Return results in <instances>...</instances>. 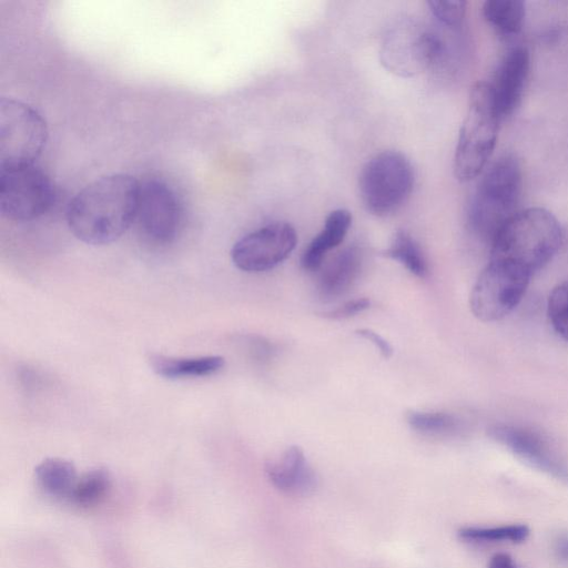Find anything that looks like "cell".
I'll use <instances>...</instances> for the list:
<instances>
[{
    "instance_id": "cell-3",
    "label": "cell",
    "mask_w": 568,
    "mask_h": 568,
    "mask_svg": "<svg viewBox=\"0 0 568 568\" xmlns=\"http://www.w3.org/2000/svg\"><path fill=\"white\" fill-rule=\"evenodd\" d=\"M480 175L469 206L468 223L471 231L490 245L499 230L518 211L521 169L515 156L505 154Z\"/></svg>"
},
{
    "instance_id": "cell-2",
    "label": "cell",
    "mask_w": 568,
    "mask_h": 568,
    "mask_svg": "<svg viewBox=\"0 0 568 568\" xmlns=\"http://www.w3.org/2000/svg\"><path fill=\"white\" fill-rule=\"evenodd\" d=\"M564 240L557 217L542 207L518 210L490 244V257L523 267L534 275L559 251Z\"/></svg>"
},
{
    "instance_id": "cell-20",
    "label": "cell",
    "mask_w": 568,
    "mask_h": 568,
    "mask_svg": "<svg viewBox=\"0 0 568 568\" xmlns=\"http://www.w3.org/2000/svg\"><path fill=\"white\" fill-rule=\"evenodd\" d=\"M485 20L499 33L517 34L524 26L526 9L520 0H487L483 6Z\"/></svg>"
},
{
    "instance_id": "cell-8",
    "label": "cell",
    "mask_w": 568,
    "mask_h": 568,
    "mask_svg": "<svg viewBox=\"0 0 568 568\" xmlns=\"http://www.w3.org/2000/svg\"><path fill=\"white\" fill-rule=\"evenodd\" d=\"M54 199L53 182L36 164L0 170V212L6 219L36 220L51 209Z\"/></svg>"
},
{
    "instance_id": "cell-14",
    "label": "cell",
    "mask_w": 568,
    "mask_h": 568,
    "mask_svg": "<svg viewBox=\"0 0 568 568\" xmlns=\"http://www.w3.org/2000/svg\"><path fill=\"white\" fill-rule=\"evenodd\" d=\"M266 475L276 489L290 496L306 497L317 488V476L298 446L288 447L270 462Z\"/></svg>"
},
{
    "instance_id": "cell-25",
    "label": "cell",
    "mask_w": 568,
    "mask_h": 568,
    "mask_svg": "<svg viewBox=\"0 0 568 568\" xmlns=\"http://www.w3.org/2000/svg\"><path fill=\"white\" fill-rule=\"evenodd\" d=\"M427 6L433 16L447 28L456 30L462 26L466 13L465 1L430 0Z\"/></svg>"
},
{
    "instance_id": "cell-23",
    "label": "cell",
    "mask_w": 568,
    "mask_h": 568,
    "mask_svg": "<svg viewBox=\"0 0 568 568\" xmlns=\"http://www.w3.org/2000/svg\"><path fill=\"white\" fill-rule=\"evenodd\" d=\"M406 420L412 429L428 436L450 435L460 428V420L444 412L412 410L407 413Z\"/></svg>"
},
{
    "instance_id": "cell-12",
    "label": "cell",
    "mask_w": 568,
    "mask_h": 568,
    "mask_svg": "<svg viewBox=\"0 0 568 568\" xmlns=\"http://www.w3.org/2000/svg\"><path fill=\"white\" fill-rule=\"evenodd\" d=\"M181 209L173 190L162 181L140 184L135 222L141 234L152 243L171 242L180 227Z\"/></svg>"
},
{
    "instance_id": "cell-11",
    "label": "cell",
    "mask_w": 568,
    "mask_h": 568,
    "mask_svg": "<svg viewBox=\"0 0 568 568\" xmlns=\"http://www.w3.org/2000/svg\"><path fill=\"white\" fill-rule=\"evenodd\" d=\"M488 434L528 466L568 483V464L540 432L521 425L496 424L489 428Z\"/></svg>"
},
{
    "instance_id": "cell-17",
    "label": "cell",
    "mask_w": 568,
    "mask_h": 568,
    "mask_svg": "<svg viewBox=\"0 0 568 568\" xmlns=\"http://www.w3.org/2000/svg\"><path fill=\"white\" fill-rule=\"evenodd\" d=\"M150 363L159 376L168 379H182L213 375L223 368L225 362L219 355L187 358L153 355Z\"/></svg>"
},
{
    "instance_id": "cell-7",
    "label": "cell",
    "mask_w": 568,
    "mask_h": 568,
    "mask_svg": "<svg viewBox=\"0 0 568 568\" xmlns=\"http://www.w3.org/2000/svg\"><path fill=\"white\" fill-rule=\"evenodd\" d=\"M531 276L518 265L489 258L470 292L473 314L483 322L503 320L521 302Z\"/></svg>"
},
{
    "instance_id": "cell-28",
    "label": "cell",
    "mask_w": 568,
    "mask_h": 568,
    "mask_svg": "<svg viewBox=\"0 0 568 568\" xmlns=\"http://www.w3.org/2000/svg\"><path fill=\"white\" fill-rule=\"evenodd\" d=\"M552 554L560 567L568 568V531L559 532L555 537Z\"/></svg>"
},
{
    "instance_id": "cell-4",
    "label": "cell",
    "mask_w": 568,
    "mask_h": 568,
    "mask_svg": "<svg viewBox=\"0 0 568 568\" xmlns=\"http://www.w3.org/2000/svg\"><path fill=\"white\" fill-rule=\"evenodd\" d=\"M500 122L488 82H477L471 88L454 155L458 181L474 180L484 172L494 153Z\"/></svg>"
},
{
    "instance_id": "cell-19",
    "label": "cell",
    "mask_w": 568,
    "mask_h": 568,
    "mask_svg": "<svg viewBox=\"0 0 568 568\" xmlns=\"http://www.w3.org/2000/svg\"><path fill=\"white\" fill-rule=\"evenodd\" d=\"M530 528L525 524L499 526H464L457 530L460 540L471 545L496 542L520 544L528 539Z\"/></svg>"
},
{
    "instance_id": "cell-1",
    "label": "cell",
    "mask_w": 568,
    "mask_h": 568,
    "mask_svg": "<svg viewBox=\"0 0 568 568\" xmlns=\"http://www.w3.org/2000/svg\"><path fill=\"white\" fill-rule=\"evenodd\" d=\"M139 181L124 173L101 176L78 192L67 210L73 235L91 245L120 239L135 222Z\"/></svg>"
},
{
    "instance_id": "cell-18",
    "label": "cell",
    "mask_w": 568,
    "mask_h": 568,
    "mask_svg": "<svg viewBox=\"0 0 568 568\" xmlns=\"http://www.w3.org/2000/svg\"><path fill=\"white\" fill-rule=\"evenodd\" d=\"M39 487L48 495L69 499L78 480L73 464L63 458L43 459L34 468Z\"/></svg>"
},
{
    "instance_id": "cell-24",
    "label": "cell",
    "mask_w": 568,
    "mask_h": 568,
    "mask_svg": "<svg viewBox=\"0 0 568 568\" xmlns=\"http://www.w3.org/2000/svg\"><path fill=\"white\" fill-rule=\"evenodd\" d=\"M547 315L556 333L568 342V281L557 285L549 294Z\"/></svg>"
},
{
    "instance_id": "cell-29",
    "label": "cell",
    "mask_w": 568,
    "mask_h": 568,
    "mask_svg": "<svg viewBox=\"0 0 568 568\" xmlns=\"http://www.w3.org/2000/svg\"><path fill=\"white\" fill-rule=\"evenodd\" d=\"M487 568H520V566L509 554L498 552L491 556Z\"/></svg>"
},
{
    "instance_id": "cell-21",
    "label": "cell",
    "mask_w": 568,
    "mask_h": 568,
    "mask_svg": "<svg viewBox=\"0 0 568 568\" xmlns=\"http://www.w3.org/2000/svg\"><path fill=\"white\" fill-rule=\"evenodd\" d=\"M385 255L400 263L417 277L424 278L428 274V264L419 244L406 231L400 230L394 234Z\"/></svg>"
},
{
    "instance_id": "cell-26",
    "label": "cell",
    "mask_w": 568,
    "mask_h": 568,
    "mask_svg": "<svg viewBox=\"0 0 568 568\" xmlns=\"http://www.w3.org/2000/svg\"><path fill=\"white\" fill-rule=\"evenodd\" d=\"M369 305L371 302L368 298H354L341 304L333 310L322 312L321 315L328 320H344L364 312L369 307Z\"/></svg>"
},
{
    "instance_id": "cell-9",
    "label": "cell",
    "mask_w": 568,
    "mask_h": 568,
    "mask_svg": "<svg viewBox=\"0 0 568 568\" xmlns=\"http://www.w3.org/2000/svg\"><path fill=\"white\" fill-rule=\"evenodd\" d=\"M444 54V44L433 32L414 23H402L384 38L381 60L400 77H414L430 68Z\"/></svg>"
},
{
    "instance_id": "cell-22",
    "label": "cell",
    "mask_w": 568,
    "mask_h": 568,
    "mask_svg": "<svg viewBox=\"0 0 568 568\" xmlns=\"http://www.w3.org/2000/svg\"><path fill=\"white\" fill-rule=\"evenodd\" d=\"M110 488V474L103 468L91 469L78 478L68 500L78 507H91L99 504Z\"/></svg>"
},
{
    "instance_id": "cell-15",
    "label": "cell",
    "mask_w": 568,
    "mask_h": 568,
    "mask_svg": "<svg viewBox=\"0 0 568 568\" xmlns=\"http://www.w3.org/2000/svg\"><path fill=\"white\" fill-rule=\"evenodd\" d=\"M362 267L363 253L358 246L342 250L318 275L316 288L320 298L331 302L346 294L359 277Z\"/></svg>"
},
{
    "instance_id": "cell-16",
    "label": "cell",
    "mask_w": 568,
    "mask_h": 568,
    "mask_svg": "<svg viewBox=\"0 0 568 568\" xmlns=\"http://www.w3.org/2000/svg\"><path fill=\"white\" fill-rule=\"evenodd\" d=\"M352 224V214L345 209L332 211L324 223L322 231L305 247L301 265L305 271H317L326 254L338 246L345 239Z\"/></svg>"
},
{
    "instance_id": "cell-6",
    "label": "cell",
    "mask_w": 568,
    "mask_h": 568,
    "mask_svg": "<svg viewBox=\"0 0 568 568\" xmlns=\"http://www.w3.org/2000/svg\"><path fill=\"white\" fill-rule=\"evenodd\" d=\"M48 139L44 119L14 99L0 101V170L34 164Z\"/></svg>"
},
{
    "instance_id": "cell-5",
    "label": "cell",
    "mask_w": 568,
    "mask_h": 568,
    "mask_svg": "<svg viewBox=\"0 0 568 568\" xmlns=\"http://www.w3.org/2000/svg\"><path fill=\"white\" fill-rule=\"evenodd\" d=\"M415 174L409 160L397 151H383L362 168L358 190L367 212L387 216L397 212L408 200Z\"/></svg>"
},
{
    "instance_id": "cell-13",
    "label": "cell",
    "mask_w": 568,
    "mask_h": 568,
    "mask_svg": "<svg viewBox=\"0 0 568 568\" xmlns=\"http://www.w3.org/2000/svg\"><path fill=\"white\" fill-rule=\"evenodd\" d=\"M530 69V54L527 48L517 45L508 50L487 81L494 104L500 120L509 116L520 104Z\"/></svg>"
},
{
    "instance_id": "cell-27",
    "label": "cell",
    "mask_w": 568,
    "mask_h": 568,
    "mask_svg": "<svg viewBox=\"0 0 568 568\" xmlns=\"http://www.w3.org/2000/svg\"><path fill=\"white\" fill-rule=\"evenodd\" d=\"M356 334L369 341L382 354L383 357L389 358L393 355V347L390 344L378 333L371 328H358Z\"/></svg>"
},
{
    "instance_id": "cell-10",
    "label": "cell",
    "mask_w": 568,
    "mask_h": 568,
    "mask_svg": "<svg viewBox=\"0 0 568 568\" xmlns=\"http://www.w3.org/2000/svg\"><path fill=\"white\" fill-rule=\"evenodd\" d=\"M296 243L297 234L291 224L274 222L241 237L233 245L231 257L243 272H265L285 261Z\"/></svg>"
}]
</instances>
